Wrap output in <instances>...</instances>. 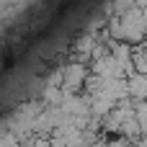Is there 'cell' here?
I'll return each mask as SVG.
<instances>
[{
    "mask_svg": "<svg viewBox=\"0 0 147 147\" xmlns=\"http://www.w3.org/2000/svg\"><path fill=\"white\" fill-rule=\"evenodd\" d=\"M137 147H147V134L142 137V140H140V145H137Z\"/></svg>",
    "mask_w": 147,
    "mask_h": 147,
    "instance_id": "5",
    "label": "cell"
},
{
    "mask_svg": "<svg viewBox=\"0 0 147 147\" xmlns=\"http://www.w3.org/2000/svg\"><path fill=\"white\" fill-rule=\"evenodd\" d=\"M142 13H145V23H147V8H145V10H142Z\"/></svg>",
    "mask_w": 147,
    "mask_h": 147,
    "instance_id": "6",
    "label": "cell"
},
{
    "mask_svg": "<svg viewBox=\"0 0 147 147\" xmlns=\"http://www.w3.org/2000/svg\"><path fill=\"white\" fill-rule=\"evenodd\" d=\"M121 34H124V41L132 44V47H140L145 44L147 39V23H145V13L140 8H132L129 13L121 16Z\"/></svg>",
    "mask_w": 147,
    "mask_h": 147,
    "instance_id": "1",
    "label": "cell"
},
{
    "mask_svg": "<svg viewBox=\"0 0 147 147\" xmlns=\"http://www.w3.org/2000/svg\"><path fill=\"white\" fill-rule=\"evenodd\" d=\"M31 147H52V140H47V137H36V140H31Z\"/></svg>",
    "mask_w": 147,
    "mask_h": 147,
    "instance_id": "4",
    "label": "cell"
},
{
    "mask_svg": "<svg viewBox=\"0 0 147 147\" xmlns=\"http://www.w3.org/2000/svg\"><path fill=\"white\" fill-rule=\"evenodd\" d=\"M93 72L88 70V62H80V59H72L65 65V85L62 90L65 93H85V83Z\"/></svg>",
    "mask_w": 147,
    "mask_h": 147,
    "instance_id": "2",
    "label": "cell"
},
{
    "mask_svg": "<svg viewBox=\"0 0 147 147\" xmlns=\"http://www.w3.org/2000/svg\"><path fill=\"white\" fill-rule=\"evenodd\" d=\"M127 80H129V96H132V101H147V75L134 72Z\"/></svg>",
    "mask_w": 147,
    "mask_h": 147,
    "instance_id": "3",
    "label": "cell"
}]
</instances>
